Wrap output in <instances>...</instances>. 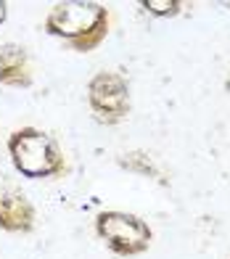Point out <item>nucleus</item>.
Here are the masks:
<instances>
[{
  "mask_svg": "<svg viewBox=\"0 0 230 259\" xmlns=\"http://www.w3.org/2000/svg\"><path fill=\"white\" fill-rule=\"evenodd\" d=\"M109 24L106 8L98 3H56L45 19V29L64 37L77 51H90L103 40Z\"/></svg>",
  "mask_w": 230,
  "mask_h": 259,
  "instance_id": "obj_1",
  "label": "nucleus"
},
{
  "mask_svg": "<svg viewBox=\"0 0 230 259\" xmlns=\"http://www.w3.org/2000/svg\"><path fill=\"white\" fill-rule=\"evenodd\" d=\"M8 151L14 167L24 178H51L64 169V156L59 146L53 143V138L34 127L16 130L8 140Z\"/></svg>",
  "mask_w": 230,
  "mask_h": 259,
  "instance_id": "obj_2",
  "label": "nucleus"
},
{
  "mask_svg": "<svg viewBox=\"0 0 230 259\" xmlns=\"http://www.w3.org/2000/svg\"><path fill=\"white\" fill-rule=\"evenodd\" d=\"M96 230L114 254L135 256L151 246L154 233L141 217L124 211H103L96 220Z\"/></svg>",
  "mask_w": 230,
  "mask_h": 259,
  "instance_id": "obj_3",
  "label": "nucleus"
},
{
  "mask_svg": "<svg viewBox=\"0 0 230 259\" xmlns=\"http://www.w3.org/2000/svg\"><path fill=\"white\" fill-rule=\"evenodd\" d=\"M87 93H90V106H93V111L106 122H117L130 111L127 82L114 72L96 74L87 85Z\"/></svg>",
  "mask_w": 230,
  "mask_h": 259,
  "instance_id": "obj_4",
  "label": "nucleus"
},
{
  "mask_svg": "<svg viewBox=\"0 0 230 259\" xmlns=\"http://www.w3.org/2000/svg\"><path fill=\"white\" fill-rule=\"evenodd\" d=\"M34 211L24 193L16 188H0V228L11 233H27L32 230Z\"/></svg>",
  "mask_w": 230,
  "mask_h": 259,
  "instance_id": "obj_5",
  "label": "nucleus"
},
{
  "mask_svg": "<svg viewBox=\"0 0 230 259\" xmlns=\"http://www.w3.org/2000/svg\"><path fill=\"white\" fill-rule=\"evenodd\" d=\"M0 82L11 88H27L32 82L24 48H19V45H0Z\"/></svg>",
  "mask_w": 230,
  "mask_h": 259,
  "instance_id": "obj_6",
  "label": "nucleus"
},
{
  "mask_svg": "<svg viewBox=\"0 0 230 259\" xmlns=\"http://www.w3.org/2000/svg\"><path fill=\"white\" fill-rule=\"evenodd\" d=\"M119 167H124L127 172H135V175H143V178H154L159 183H167L162 178V169L156 167V161L148 154H143V151H130V154H124L119 159Z\"/></svg>",
  "mask_w": 230,
  "mask_h": 259,
  "instance_id": "obj_7",
  "label": "nucleus"
},
{
  "mask_svg": "<svg viewBox=\"0 0 230 259\" xmlns=\"http://www.w3.org/2000/svg\"><path fill=\"white\" fill-rule=\"evenodd\" d=\"M151 16H177L182 3L180 0H143L141 3Z\"/></svg>",
  "mask_w": 230,
  "mask_h": 259,
  "instance_id": "obj_8",
  "label": "nucleus"
},
{
  "mask_svg": "<svg viewBox=\"0 0 230 259\" xmlns=\"http://www.w3.org/2000/svg\"><path fill=\"white\" fill-rule=\"evenodd\" d=\"M3 21H6V3L0 0V24H3Z\"/></svg>",
  "mask_w": 230,
  "mask_h": 259,
  "instance_id": "obj_9",
  "label": "nucleus"
},
{
  "mask_svg": "<svg viewBox=\"0 0 230 259\" xmlns=\"http://www.w3.org/2000/svg\"><path fill=\"white\" fill-rule=\"evenodd\" d=\"M225 8H230V3H225Z\"/></svg>",
  "mask_w": 230,
  "mask_h": 259,
  "instance_id": "obj_10",
  "label": "nucleus"
}]
</instances>
